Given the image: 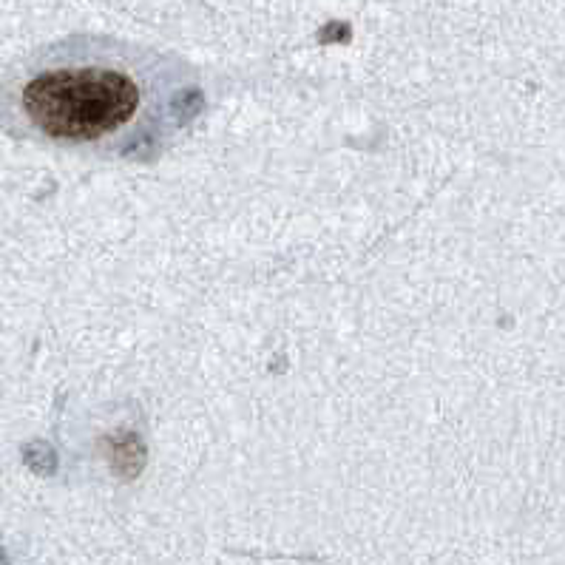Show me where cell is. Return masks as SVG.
<instances>
[{
    "mask_svg": "<svg viewBox=\"0 0 565 565\" xmlns=\"http://www.w3.org/2000/svg\"><path fill=\"white\" fill-rule=\"evenodd\" d=\"M333 37H338V40H347V37H350V29H347V26H341V23H333V26H330V29L321 35V40H324V43H330Z\"/></svg>",
    "mask_w": 565,
    "mask_h": 565,
    "instance_id": "obj_2",
    "label": "cell"
},
{
    "mask_svg": "<svg viewBox=\"0 0 565 565\" xmlns=\"http://www.w3.org/2000/svg\"><path fill=\"white\" fill-rule=\"evenodd\" d=\"M23 108L54 140H100L137 114L140 86L114 69L46 71L23 89Z\"/></svg>",
    "mask_w": 565,
    "mask_h": 565,
    "instance_id": "obj_1",
    "label": "cell"
}]
</instances>
